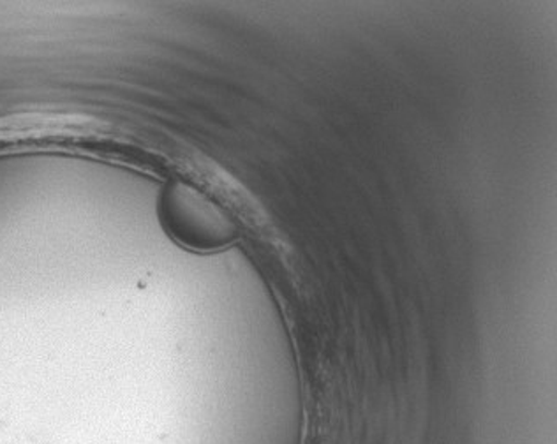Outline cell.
<instances>
[{
	"label": "cell",
	"instance_id": "1",
	"mask_svg": "<svg viewBox=\"0 0 557 444\" xmlns=\"http://www.w3.org/2000/svg\"><path fill=\"white\" fill-rule=\"evenodd\" d=\"M161 218L166 232L186 249L215 252L237 238L235 222L200 190L175 182L164 190Z\"/></svg>",
	"mask_w": 557,
	"mask_h": 444
}]
</instances>
